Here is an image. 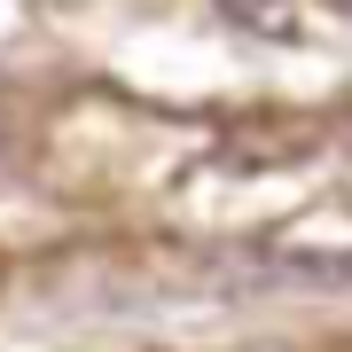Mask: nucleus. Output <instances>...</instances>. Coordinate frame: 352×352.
Masks as SVG:
<instances>
[{"instance_id": "1", "label": "nucleus", "mask_w": 352, "mask_h": 352, "mask_svg": "<svg viewBox=\"0 0 352 352\" xmlns=\"http://www.w3.org/2000/svg\"><path fill=\"white\" fill-rule=\"evenodd\" d=\"M219 16L243 24V32H258V39H282V47L305 39V8L298 0H219Z\"/></svg>"}, {"instance_id": "2", "label": "nucleus", "mask_w": 352, "mask_h": 352, "mask_svg": "<svg viewBox=\"0 0 352 352\" xmlns=\"http://www.w3.org/2000/svg\"><path fill=\"white\" fill-rule=\"evenodd\" d=\"M337 8H352V0H337Z\"/></svg>"}]
</instances>
